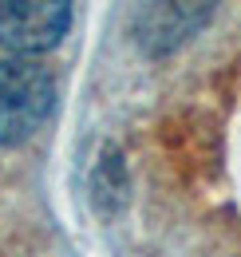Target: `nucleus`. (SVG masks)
<instances>
[{"label":"nucleus","mask_w":241,"mask_h":257,"mask_svg":"<svg viewBox=\"0 0 241 257\" xmlns=\"http://www.w3.org/2000/svg\"><path fill=\"white\" fill-rule=\"evenodd\" d=\"M71 28V0H0V48L16 56L52 52Z\"/></svg>","instance_id":"nucleus-2"},{"label":"nucleus","mask_w":241,"mask_h":257,"mask_svg":"<svg viewBox=\"0 0 241 257\" xmlns=\"http://www.w3.org/2000/svg\"><path fill=\"white\" fill-rule=\"evenodd\" d=\"M52 107H56V79L40 60L32 56L0 60V143L4 147H16L32 131H40Z\"/></svg>","instance_id":"nucleus-1"},{"label":"nucleus","mask_w":241,"mask_h":257,"mask_svg":"<svg viewBox=\"0 0 241 257\" xmlns=\"http://www.w3.org/2000/svg\"><path fill=\"white\" fill-rule=\"evenodd\" d=\"M217 0H147L135 16V40L147 56H170L206 28Z\"/></svg>","instance_id":"nucleus-3"}]
</instances>
